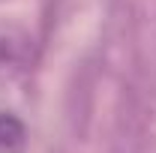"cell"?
Wrapping results in <instances>:
<instances>
[{
	"label": "cell",
	"mask_w": 156,
	"mask_h": 153,
	"mask_svg": "<svg viewBox=\"0 0 156 153\" xmlns=\"http://www.w3.org/2000/svg\"><path fill=\"white\" fill-rule=\"evenodd\" d=\"M24 123L15 114H0V153H21L24 150Z\"/></svg>",
	"instance_id": "6da1fadb"
}]
</instances>
